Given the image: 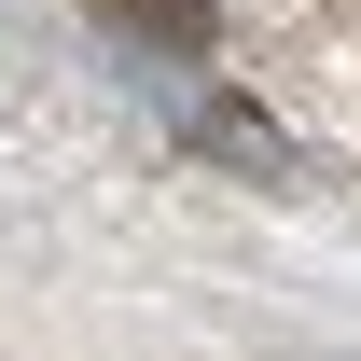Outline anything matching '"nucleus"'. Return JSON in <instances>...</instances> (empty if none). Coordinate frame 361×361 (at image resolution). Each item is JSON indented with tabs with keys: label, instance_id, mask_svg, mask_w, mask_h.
<instances>
[{
	"label": "nucleus",
	"instance_id": "1",
	"mask_svg": "<svg viewBox=\"0 0 361 361\" xmlns=\"http://www.w3.org/2000/svg\"><path fill=\"white\" fill-rule=\"evenodd\" d=\"M97 14H111V28H153L167 56H209V28H223L209 0H97Z\"/></svg>",
	"mask_w": 361,
	"mask_h": 361
}]
</instances>
